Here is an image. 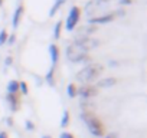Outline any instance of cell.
<instances>
[{
    "mask_svg": "<svg viewBox=\"0 0 147 138\" xmlns=\"http://www.w3.org/2000/svg\"><path fill=\"white\" fill-rule=\"evenodd\" d=\"M104 71V68H102V65H100V63H91V65H88V66H85L84 69H81V71L77 74V81L78 82H81V84H88V82H91V81H94L101 72Z\"/></svg>",
    "mask_w": 147,
    "mask_h": 138,
    "instance_id": "1",
    "label": "cell"
},
{
    "mask_svg": "<svg viewBox=\"0 0 147 138\" xmlns=\"http://www.w3.org/2000/svg\"><path fill=\"white\" fill-rule=\"evenodd\" d=\"M81 118L85 121V124H87V127H88V129L92 135H95V137H102L104 135L105 128H104L102 122L95 115H92L91 112H84L81 115Z\"/></svg>",
    "mask_w": 147,
    "mask_h": 138,
    "instance_id": "2",
    "label": "cell"
},
{
    "mask_svg": "<svg viewBox=\"0 0 147 138\" xmlns=\"http://www.w3.org/2000/svg\"><path fill=\"white\" fill-rule=\"evenodd\" d=\"M66 58L71 60V62H82V60H90L91 58L88 56L87 50L72 45L66 49Z\"/></svg>",
    "mask_w": 147,
    "mask_h": 138,
    "instance_id": "3",
    "label": "cell"
},
{
    "mask_svg": "<svg viewBox=\"0 0 147 138\" xmlns=\"http://www.w3.org/2000/svg\"><path fill=\"white\" fill-rule=\"evenodd\" d=\"M74 45L88 52V50H91V49H95V48H98V46H100V42H98L97 39H94V38L84 36V38H80V39H77L75 42H74Z\"/></svg>",
    "mask_w": 147,
    "mask_h": 138,
    "instance_id": "4",
    "label": "cell"
},
{
    "mask_svg": "<svg viewBox=\"0 0 147 138\" xmlns=\"http://www.w3.org/2000/svg\"><path fill=\"white\" fill-rule=\"evenodd\" d=\"M80 16H81L80 7L78 6H74L71 9V12L68 13V17H66V25H65L66 30H74V29H75L77 23L80 22Z\"/></svg>",
    "mask_w": 147,
    "mask_h": 138,
    "instance_id": "5",
    "label": "cell"
},
{
    "mask_svg": "<svg viewBox=\"0 0 147 138\" xmlns=\"http://www.w3.org/2000/svg\"><path fill=\"white\" fill-rule=\"evenodd\" d=\"M77 95H81L84 98H91V96H95L97 95V89L92 88V86H90V85H84L80 89H77Z\"/></svg>",
    "mask_w": 147,
    "mask_h": 138,
    "instance_id": "6",
    "label": "cell"
},
{
    "mask_svg": "<svg viewBox=\"0 0 147 138\" xmlns=\"http://www.w3.org/2000/svg\"><path fill=\"white\" fill-rule=\"evenodd\" d=\"M114 17H115V15L114 13H110V15H105V16H100V17H92V19H90V23H110V22H113L114 20Z\"/></svg>",
    "mask_w": 147,
    "mask_h": 138,
    "instance_id": "7",
    "label": "cell"
},
{
    "mask_svg": "<svg viewBox=\"0 0 147 138\" xmlns=\"http://www.w3.org/2000/svg\"><path fill=\"white\" fill-rule=\"evenodd\" d=\"M7 101H9V104H10L12 111H18V109H19V98H18V94H7Z\"/></svg>",
    "mask_w": 147,
    "mask_h": 138,
    "instance_id": "8",
    "label": "cell"
},
{
    "mask_svg": "<svg viewBox=\"0 0 147 138\" xmlns=\"http://www.w3.org/2000/svg\"><path fill=\"white\" fill-rule=\"evenodd\" d=\"M49 53H51V58H52V66H55V63H56L58 59H59V48L52 43V45L49 46Z\"/></svg>",
    "mask_w": 147,
    "mask_h": 138,
    "instance_id": "9",
    "label": "cell"
},
{
    "mask_svg": "<svg viewBox=\"0 0 147 138\" xmlns=\"http://www.w3.org/2000/svg\"><path fill=\"white\" fill-rule=\"evenodd\" d=\"M115 82H117L115 78H104V79H101V81L97 84V86H98V88H108V86H114Z\"/></svg>",
    "mask_w": 147,
    "mask_h": 138,
    "instance_id": "10",
    "label": "cell"
},
{
    "mask_svg": "<svg viewBox=\"0 0 147 138\" xmlns=\"http://www.w3.org/2000/svg\"><path fill=\"white\" fill-rule=\"evenodd\" d=\"M22 13H23V6H19L15 12V16H13V27H18L19 22H20V17H22Z\"/></svg>",
    "mask_w": 147,
    "mask_h": 138,
    "instance_id": "11",
    "label": "cell"
},
{
    "mask_svg": "<svg viewBox=\"0 0 147 138\" xmlns=\"http://www.w3.org/2000/svg\"><path fill=\"white\" fill-rule=\"evenodd\" d=\"M19 91V82L18 81H10L7 84V92L9 94H18Z\"/></svg>",
    "mask_w": 147,
    "mask_h": 138,
    "instance_id": "12",
    "label": "cell"
},
{
    "mask_svg": "<svg viewBox=\"0 0 147 138\" xmlns=\"http://www.w3.org/2000/svg\"><path fill=\"white\" fill-rule=\"evenodd\" d=\"M65 2H66V0H55V3H53V6H52V9H51L49 16H51V17H53V16H55V13H56V10H58V9H59Z\"/></svg>",
    "mask_w": 147,
    "mask_h": 138,
    "instance_id": "13",
    "label": "cell"
},
{
    "mask_svg": "<svg viewBox=\"0 0 147 138\" xmlns=\"http://www.w3.org/2000/svg\"><path fill=\"white\" fill-rule=\"evenodd\" d=\"M66 94H68L69 98H74V96L77 95V86L74 85V84H69L68 88H66Z\"/></svg>",
    "mask_w": 147,
    "mask_h": 138,
    "instance_id": "14",
    "label": "cell"
},
{
    "mask_svg": "<svg viewBox=\"0 0 147 138\" xmlns=\"http://www.w3.org/2000/svg\"><path fill=\"white\" fill-rule=\"evenodd\" d=\"M69 112L68 111H63V114H62V119H61V127H68V124H69Z\"/></svg>",
    "mask_w": 147,
    "mask_h": 138,
    "instance_id": "15",
    "label": "cell"
},
{
    "mask_svg": "<svg viewBox=\"0 0 147 138\" xmlns=\"http://www.w3.org/2000/svg\"><path fill=\"white\" fill-rule=\"evenodd\" d=\"M61 29H62V22H58L56 26H55V30H53V38L55 39L61 38Z\"/></svg>",
    "mask_w": 147,
    "mask_h": 138,
    "instance_id": "16",
    "label": "cell"
},
{
    "mask_svg": "<svg viewBox=\"0 0 147 138\" xmlns=\"http://www.w3.org/2000/svg\"><path fill=\"white\" fill-rule=\"evenodd\" d=\"M53 72H55V66H52V68L49 69V72H48V75H46V81H48L49 85H53Z\"/></svg>",
    "mask_w": 147,
    "mask_h": 138,
    "instance_id": "17",
    "label": "cell"
},
{
    "mask_svg": "<svg viewBox=\"0 0 147 138\" xmlns=\"http://www.w3.org/2000/svg\"><path fill=\"white\" fill-rule=\"evenodd\" d=\"M19 89L22 91V94L23 95H28L29 94V88H28V85H26V82H19Z\"/></svg>",
    "mask_w": 147,
    "mask_h": 138,
    "instance_id": "18",
    "label": "cell"
},
{
    "mask_svg": "<svg viewBox=\"0 0 147 138\" xmlns=\"http://www.w3.org/2000/svg\"><path fill=\"white\" fill-rule=\"evenodd\" d=\"M7 36H9V35H7V32H6L5 29L0 32V45H3V43L7 40Z\"/></svg>",
    "mask_w": 147,
    "mask_h": 138,
    "instance_id": "19",
    "label": "cell"
},
{
    "mask_svg": "<svg viewBox=\"0 0 147 138\" xmlns=\"http://www.w3.org/2000/svg\"><path fill=\"white\" fill-rule=\"evenodd\" d=\"M26 129H28V131H33V129H35V124H33L30 119L26 121Z\"/></svg>",
    "mask_w": 147,
    "mask_h": 138,
    "instance_id": "20",
    "label": "cell"
},
{
    "mask_svg": "<svg viewBox=\"0 0 147 138\" xmlns=\"http://www.w3.org/2000/svg\"><path fill=\"white\" fill-rule=\"evenodd\" d=\"M59 138H75V137H74L71 132H66V131H65V132H62V134L59 135Z\"/></svg>",
    "mask_w": 147,
    "mask_h": 138,
    "instance_id": "21",
    "label": "cell"
},
{
    "mask_svg": "<svg viewBox=\"0 0 147 138\" xmlns=\"http://www.w3.org/2000/svg\"><path fill=\"white\" fill-rule=\"evenodd\" d=\"M15 40H16L15 35H10V36H7V42H9V43H15Z\"/></svg>",
    "mask_w": 147,
    "mask_h": 138,
    "instance_id": "22",
    "label": "cell"
},
{
    "mask_svg": "<svg viewBox=\"0 0 147 138\" xmlns=\"http://www.w3.org/2000/svg\"><path fill=\"white\" fill-rule=\"evenodd\" d=\"M0 138H9V137H7V132H5V131H0Z\"/></svg>",
    "mask_w": 147,
    "mask_h": 138,
    "instance_id": "23",
    "label": "cell"
},
{
    "mask_svg": "<svg viewBox=\"0 0 147 138\" xmlns=\"http://www.w3.org/2000/svg\"><path fill=\"white\" fill-rule=\"evenodd\" d=\"M121 5H131V0H120Z\"/></svg>",
    "mask_w": 147,
    "mask_h": 138,
    "instance_id": "24",
    "label": "cell"
},
{
    "mask_svg": "<svg viewBox=\"0 0 147 138\" xmlns=\"http://www.w3.org/2000/svg\"><path fill=\"white\" fill-rule=\"evenodd\" d=\"M105 138H118V135H117V134H114V132H113V134H108V135H107V137H105Z\"/></svg>",
    "mask_w": 147,
    "mask_h": 138,
    "instance_id": "25",
    "label": "cell"
},
{
    "mask_svg": "<svg viewBox=\"0 0 147 138\" xmlns=\"http://www.w3.org/2000/svg\"><path fill=\"white\" fill-rule=\"evenodd\" d=\"M13 63V59L12 58H6V65H12Z\"/></svg>",
    "mask_w": 147,
    "mask_h": 138,
    "instance_id": "26",
    "label": "cell"
},
{
    "mask_svg": "<svg viewBox=\"0 0 147 138\" xmlns=\"http://www.w3.org/2000/svg\"><path fill=\"white\" fill-rule=\"evenodd\" d=\"M6 122H7V125H13V119H12V118H7Z\"/></svg>",
    "mask_w": 147,
    "mask_h": 138,
    "instance_id": "27",
    "label": "cell"
},
{
    "mask_svg": "<svg viewBox=\"0 0 147 138\" xmlns=\"http://www.w3.org/2000/svg\"><path fill=\"white\" fill-rule=\"evenodd\" d=\"M118 16H124V12L123 10H118Z\"/></svg>",
    "mask_w": 147,
    "mask_h": 138,
    "instance_id": "28",
    "label": "cell"
},
{
    "mask_svg": "<svg viewBox=\"0 0 147 138\" xmlns=\"http://www.w3.org/2000/svg\"><path fill=\"white\" fill-rule=\"evenodd\" d=\"M42 138H52L51 135H42Z\"/></svg>",
    "mask_w": 147,
    "mask_h": 138,
    "instance_id": "29",
    "label": "cell"
},
{
    "mask_svg": "<svg viewBox=\"0 0 147 138\" xmlns=\"http://www.w3.org/2000/svg\"><path fill=\"white\" fill-rule=\"evenodd\" d=\"M0 5H2V0H0Z\"/></svg>",
    "mask_w": 147,
    "mask_h": 138,
    "instance_id": "30",
    "label": "cell"
}]
</instances>
